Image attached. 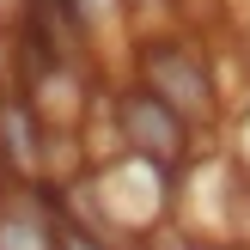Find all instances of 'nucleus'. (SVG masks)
<instances>
[{
  "label": "nucleus",
  "instance_id": "obj_1",
  "mask_svg": "<svg viewBox=\"0 0 250 250\" xmlns=\"http://www.w3.org/2000/svg\"><path fill=\"white\" fill-rule=\"evenodd\" d=\"M146 80H153V92L171 98V110H208V80L183 49H171V43L146 49Z\"/></svg>",
  "mask_w": 250,
  "mask_h": 250
},
{
  "label": "nucleus",
  "instance_id": "obj_2",
  "mask_svg": "<svg viewBox=\"0 0 250 250\" xmlns=\"http://www.w3.org/2000/svg\"><path fill=\"white\" fill-rule=\"evenodd\" d=\"M122 122H128V134L146 146V153H159V159H171V153H177V141H183L177 116H171L159 98H146V92H134L128 104H122Z\"/></svg>",
  "mask_w": 250,
  "mask_h": 250
}]
</instances>
